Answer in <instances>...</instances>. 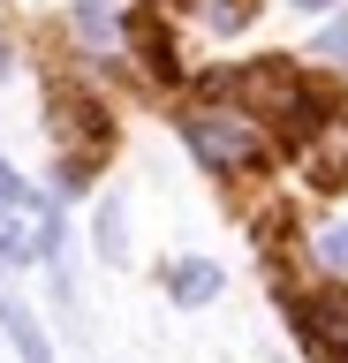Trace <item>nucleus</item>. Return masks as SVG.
<instances>
[{"instance_id": "1", "label": "nucleus", "mask_w": 348, "mask_h": 363, "mask_svg": "<svg viewBox=\"0 0 348 363\" xmlns=\"http://www.w3.org/2000/svg\"><path fill=\"white\" fill-rule=\"evenodd\" d=\"M228 91L235 99H242V113H250V121H288V129L296 136H310L318 129V91L303 84V68L296 61H257V68H242V76H228Z\"/></svg>"}, {"instance_id": "2", "label": "nucleus", "mask_w": 348, "mask_h": 363, "mask_svg": "<svg viewBox=\"0 0 348 363\" xmlns=\"http://www.w3.org/2000/svg\"><path fill=\"white\" fill-rule=\"evenodd\" d=\"M53 242H61V204L46 189L16 182L8 159H0V257L8 265H38V257H53Z\"/></svg>"}, {"instance_id": "3", "label": "nucleus", "mask_w": 348, "mask_h": 363, "mask_svg": "<svg viewBox=\"0 0 348 363\" xmlns=\"http://www.w3.org/2000/svg\"><path fill=\"white\" fill-rule=\"evenodd\" d=\"M182 136H189V152L205 159L212 174H242V167H265V159H273V144H265V129H257L250 113L205 106V113H189V121H182Z\"/></svg>"}, {"instance_id": "4", "label": "nucleus", "mask_w": 348, "mask_h": 363, "mask_svg": "<svg viewBox=\"0 0 348 363\" xmlns=\"http://www.w3.org/2000/svg\"><path fill=\"white\" fill-rule=\"evenodd\" d=\"M61 136H69V159H61V197H69V189L91 182V167L106 159V144H114L106 106L84 99V91H53V144H61Z\"/></svg>"}, {"instance_id": "5", "label": "nucleus", "mask_w": 348, "mask_h": 363, "mask_svg": "<svg viewBox=\"0 0 348 363\" xmlns=\"http://www.w3.org/2000/svg\"><path fill=\"white\" fill-rule=\"evenodd\" d=\"M288 325H296L303 356L318 363H348V288H310L288 303Z\"/></svg>"}, {"instance_id": "6", "label": "nucleus", "mask_w": 348, "mask_h": 363, "mask_svg": "<svg viewBox=\"0 0 348 363\" xmlns=\"http://www.w3.org/2000/svg\"><path fill=\"white\" fill-rule=\"evenodd\" d=\"M121 38H137V53L152 61V76H182V61H174V45H167V23L152 16V8H137V16L121 23Z\"/></svg>"}, {"instance_id": "7", "label": "nucleus", "mask_w": 348, "mask_h": 363, "mask_svg": "<svg viewBox=\"0 0 348 363\" xmlns=\"http://www.w3.org/2000/svg\"><path fill=\"white\" fill-rule=\"evenodd\" d=\"M0 333L16 340V356H23V363H53V340L38 333V318H30L16 295H0Z\"/></svg>"}, {"instance_id": "8", "label": "nucleus", "mask_w": 348, "mask_h": 363, "mask_svg": "<svg viewBox=\"0 0 348 363\" xmlns=\"http://www.w3.org/2000/svg\"><path fill=\"white\" fill-rule=\"evenodd\" d=\"M167 295H174V303H189V311H197V303H212V295H220V265H212V257H174Z\"/></svg>"}, {"instance_id": "9", "label": "nucleus", "mask_w": 348, "mask_h": 363, "mask_svg": "<svg viewBox=\"0 0 348 363\" xmlns=\"http://www.w3.org/2000/svg\"><path fill=\"white\" fill-rule=\"evenodd\" d=\"M129 250V220H121V204H99V257H121Z\"/></svg>"}, {"instance_id": "10", "label": "nucleus", "mask_w": 348, "mask_h": 363, "mask_svg": "<svg viewBox=\"0 0 348 363\" xmlns=\"http://www.w3.org/2000/svg\"><path fill=\"white\" fill-rule=\"evenodd\" d=\"M318 257H325V265H348V227H333V235H318Z\"/></svg>"}, {"instance_id": "11", "label": "nucleus", "mask_w": 348, "mask_h": 363, "mask_svg": "<svg viewBox=\"0 0 348 363\" xmlns=\"http://www.w3.org/2000/svg\"><path fill=\"white\" fill-rule=\"evenodd\" d=\"M318 53H333V61H348V23H333V30H325V38H318Z\"/></svg>"}, {"instance_id": "12", "label": "nucleus", "mask_w": 348, "mask_h": 363, "mask_svg": "<svg viewBox=\"0 0 348 363\" xmlns=\"http://www.w3.org/2000/svg\"><path fill=\"white\" fill-rule=\"evenodd\" d=\"M0 76H8V45H0Z\"/></svg>"}, {"instance_id": "13", "label": "nucleus", "mask_w": 348, "mask_h": 363, "mask_svg": "<svg viewBox=\"0 0 348 363\" xmlns=\"http://www.w3.org/2000/svg\"><path fill=\"white\" fill-rule=\"evenodd\" d=\"M296 8H325V0H296Z\"/></svg>"}]
</instances>
